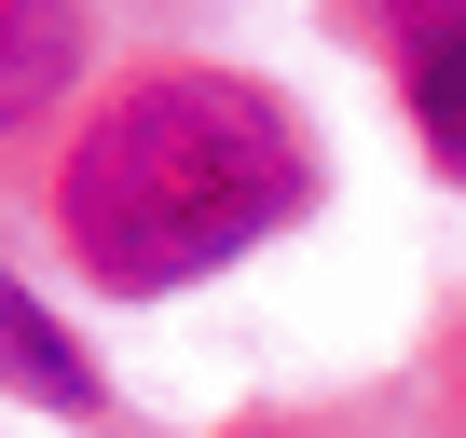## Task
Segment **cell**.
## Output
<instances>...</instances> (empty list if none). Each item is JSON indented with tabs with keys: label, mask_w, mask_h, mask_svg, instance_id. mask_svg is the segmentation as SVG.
<instances>
[{
	"label": "cell",
	"mask_w": 466,
	"mask_h": 438,
	"mask_svg": "<svg viewBox=\"0 0 466 438\" xmlns=\"http://www.w3.org/2000/svg\"><path fill=\"white\" fill-rule=\"evenodd\" d=\"M398 69H411V124H425V151L466 178V0H452V15H439Z\"/></svg>",
	"instance_id": "277c9868"
},
{
	"label": "cell",
	"mask_w": 466,
	"mask_h": 438,
	"mask_svg": "<svg viewBox=\"0 0 466 438\" xmlns=\"http://www.w3.org/2000/svg\"><path fill=\"white\" fill-rule=\"evenodd\" d=\"M233 438H289V424H233Z\"/></svg>",
	"instance_id": "8992f818"
},
{
	"label": "cell",
	"mask_w": 466,
	"mask_h": 438,
	"mask_svg": "<svg viewBox=\"0 0 466 438\" xmlns=\"http://www.w3.org/2000/svg\"><path fill=\"white\" fill-rule=\"evenodd\" d=\"M83 83V0H0V137H28Z\"/></svg>",
	"instance_id": "3957f363"
},
{
	"label": "cell",
	"mask_w": 466,
	"mask_h": 438,
	"mask_svg": "<svg viewBox=\"0 0 466 438\" xmlns=\"http://www.w3.org/2000/svg\"><path fill=\"white\" fill-rule=\"evenodd\" d=\"M343 15H357L370 42H398V55H411V42H425L439 15H452V0H343Z\"/></svg>",
	"instance_id": "5b68a950"
},
{
	"label": "cell",
	"mask_w": 466,
	"mask_h": 438,
	"mask_svg": "<svg viewBox=\"0 0 466 438\" xmlns=\"http://www.w3.org/2000/svg\"><path fill=\"white\" fill-rule=\"evenodd\" d=\"M0 383H15V397H42L56 424H110V383H96V356L15 288V274H0Z\"/></svg>",
	"instance_id": "7a4b0ae2"
},
{
	"label": "cell",
	"mask_w": 466,
	"mask_h": 438,
	"mask_svg": "<svg viewBox=\"0 0 466 438\" xmlns=\"http://www.w3.org/2000/svg\"><path fill=\"white\" fill-rule=\"evenodd\" d=\"M302 192H316V151L248 69H137L83 110L56 164V234L110 302H151L289 234Z\"/></svg>",
	"instance_id": "6da1fadb"
}]
</instances>
